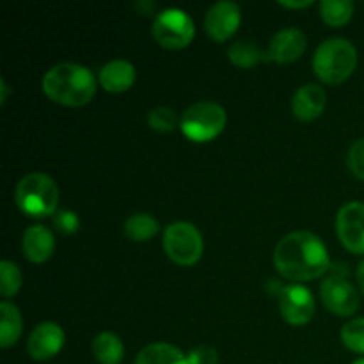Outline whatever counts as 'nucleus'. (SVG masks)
<instances>
[{
    "mask_svg": "<svg viewBox=\"0 0 364 364\" xmlns=\"http://www.w3.org/2000/svg\"><path fill=\"white\" fill-rule=\"evenodd\" d=\"M355 279H358L359 290H361V291H363V295H364V259H363L361 263H359L358 272H355Z\"/></svg>",
    "mask_w": 364,
    "mask_h": 364,
    "instance_id": "nucleus-31",
    "label": "nucleus"
},
{
    "mask_svg": "<svg viewBox=\"0 0 364 364\" xmlns=\"http://www.w3.org/2000/svg\"><path fill=\"white\" fill-rule=\"evenodd\" d=\"M352 364H364V358H359V359H355V361L352 363Z\"/></svg>",
    "mask_w": 364,
    "mask_h": 364,
    "instance_id": "nucleus-33",
    "label": "nucleus"
},
{
    "mask_svg": "<svg viewBox=\"0 0 364 364\" xmlns=\"http://www.w3.org/2000/svg\"><path fill=\"white\" fill-rule=\"evenodd\" d=\"M21 283H23V276L18 265L9 259H4L0 263V294L4 299L14 297L20 291Z\"/></svg>",
    "mask_w": 364,
    "mask_h": 364,
    "instance_id": "nucleus-23",
    "label": "nucleus"
},
{
    "mask_svg": "<svg viewBox=\"0 0 364 364\" xmlns=\"http://www.w3.org/2000/svg\"><path fill=\"white\" fill-rule=\"evenodd\" d=\"M23 333V320L21 313L13 302L2 301L0 302V347L4 350L16 345Z\"/></svg>",
    "mask_w": 364,
    "mask_h": 364,
    "instance_id": "nucleus-17",
    "label": "nucleus"
},
{
    "mask_svg": "<svg viewBox=\"0 0 364 364\" xmlns=\"http://www.w3.org/2000/svg\"><path fill=\"white\" fill-rule=\"evenodd\" d=\"M178 114L169 107H155L148 112V124L151 130L159 132V134H169L174 128L180 127Z\"/></svg>",
    "mask_w": 364,
    "mask_h": 364,
    "instance_id": "nucleus-25",
    "label": "nucleus"
},
{
    "mask_svg": "<svg viewBox=\"0 0 364 364\" xmlns=\"http://www.w3.org/2000/svg\"><path fill=\"white\" fill-rule=\"evenodd\" d=\"M274 265L281 276L290 281L304 283L318 279L331 269L329 251L322 238L311 231H294L277 242Z\"/></svg>",
    "mask_w": 364,
    "mask_h": 364,
    "instance_id": "nucleus-1",
    "label": "nucleus"
},
{
    "mask_svg": "<svg viewBox=\"0 0 364 364\" xmlns=\"http://www.w3.org/2000/svg\"><path fill=\"white\" fill-rule=\"evenodd\" d=\"M160 231L159 220L144 212H135L124 220L123 233L132 242H148Z\"/></svg>",
    "mask_w": 364,
    "mask_h": 364,
    "instance_id": "nucleus-21",
    "label": "nucleus"
},
{
    "mask_svg": "<svg viewBox=\"0 0 364 364\" xmlns=\"http://www.w3.org/2000/svg\"><path fill=\"white\" fill-rule=\"evenodd\" d=\"M11 92V87L6 84V80L4 78H0V105H4V103L7 102V96H9Z\"/></svg>",
    "mask_w": 364,
    "mask_h": 364,
    "instance_id": "nucleus-30",
    "label": "nucleus"
},
{
    "mask_svg": "<svg viewBox=\"0 0 364 364\" xmlns=\"http://www.w3.org/2000/svg\"><path fill=\"white\" fill-rule=\"evenodd\" d=\"M228 59L238 68H255L256 64L269 60V53L252 39H238L228 48Z\"/></svg>",
    "mask_w": 364,
    "mask_h": 364,
    "instance_id": "nucleus-19",
    "label": "nucleus"
},
{
    "mask_svg": "<svg viewBox=\"0 0 364 364\" xmlns=\"http://www.w3.org/2000/svg\"><path fill=\"white\" fill-rule=\"evenodd\" d=\"M64 341H66V336L59 323L43 322L28 334L27 352L34 361H50L63 350Z\"/></svg>",
    "mask_w": 364,
    "mask_h": 364,
    "instance_id": "nucleus-12",
    "label": "nucleus"
},
{
    "mask_svg": "<svg viewBox=\"0 0 364 364\" xmlns=\"http://www.w3.org/2000/svg\"><path fill=\"white\" fill-rule=\"evenodd\" d=\"M92 355L100 364H121L124 358V345L114 333H100L92 340Z\"/></svg>",
    "mask_w": 364,
    "mask_h": 364,
    "instance_id": "nucleus-20",
    "label": "nucleus"
},
{
    "mask_svg": "<svg viewBox=\"0 0 364 364\" xmlns=\"http://www.w3.org/2000/svg\"><path fill=\"white\" fill-rule=\"evenodd\" d=\"M151 36L162 48H187L196 36V25L191 14L178 7L160 11L153 20Z\"/></svg>",
    "mask_w": 364,
    "mask_h": 364,
    "instance_id": "nucleus-7",
    "label": "nucleus"
},
{
    "mask_svg": "<svg viewBox=\"0 0 364 364\" xmlns=\"http://www.w3.org/2000/svg\"><path fill=\"white\" fill-rule=\"evenodd\" d=\"M354 14V4L350 0H322L320 16L329 27H343Z\"/></svg>",
    "mask_w": 364,
    "mask_h": 364,
    "instance_id": "nucleus-22",
    "label": "nucleus"
},
{
    "mask_svg": "<svg viewBox=\"0 0 364 364\" xmlns=\"http://www.w3.org/2000/svg\"><path fill=\"white\" fill-rule=\"evenodd\" d=\"M315 297L309 288L302 284H288L281 287L279 290V311L281 316L290 326L301 327L306 326L315 316Z\"/></svg>",
    "mask_w": 364,
    "mask_h": 364,
    "instance_id": "nucleus-9",
    "label": "nucleus"
},
{
    "mask_svg": "<svg viewBox=\"0 0 364 364\" xmlns=\"http://www.w3.org/2000/svg\"><path fill=\"white\" fill-rule=\"evenodd\" d=\"M137 71L132 63L124 59L109 60L105 66L100 70L98 82L105 91L109 92H124L135 84Z\"/></svg>",
    "mask_w": 364,
    "mask_h": 364,
    "instance_id": "nucleus-16",
    "label": "nucleus"
},
{
    "mask_svg": "<svg viewBox=\"0 0 364 364\" xmlns=\"http://www.w3.org/2000/svg\"><path fill=\"white\" fill-rule=\"evenodd\" d=\"M341 343L348 348V350L355 352V354L364 355V316L361 318H354L350 322L345 323L341 327Z\"/></svg>",
    "mask_w": 364,
    "mask_h": 364,
    "instance_id": "nucleus-24",
    "label": "nucleus"
},
{
    "mask_svg": "<svg viewBox=\"0 0 364 364\" xmlns=\"http://www.w3.org/2000/svg\"><path fill=\"white\" fill-rule=\"evenodd\" d=\"M306 45H308V41H306V36L301 28H281L269 43V48H267L269 60H274L277 64L295 63L306 52Z\"/></svg>",
    "mask_w": 364,
    "mask_h": 364,
    "instance_id": "nucleus-13",
    "label": "nucleus"
},
{
    "mask_svg": "<svg viewBox=\"0 0 364 364\" xmlns=\"http://www.w3.org/2000/svg\"><path fill=\"white\" fill-rule=\"evenodd\" d=\"M52 220L55 230L63 235H73L80 228V219L73 210H57Z\"/></svg>",
    "mask_w": 364,
    "mask_h": 364,
    "instance_id": "nucleus-26",
    "label": "nucleus"
},
{
    "mask_svg": "<svg viewBox=\"0 0 364 364\" xmlns=\"http://www.w3.org/2000/svg\"><path fill=\"white\" fill-rule=\"evenodd\" d=\"M23 256L32 263H46L55 251V235L46 226H31L21 238Z\"/></svg>",
    "mask_w": 364,
    "mask_h": 364,
    "instance_id": "nucleus-14",
    "label": "nucleus"
},
{
    "mask_svg": "<svg viewBox=\"0 0 364 364\" xmlns=\"http://www.w3.org/2000/svg\"><path fill=\"white\" fill-rule=\"evenodd\" d=\"M228 123V114L215 102H198L188 107L180 121L181 134L194 142H208L219 137Z\"/></svg>",
    "mask_w": 364,
    "mask_h": 364,
    "instance_id": "nucleus-5",
    "label": "nucleus"
},
{
    "mask_svg": "<svg viewBox=\"0 0 364 364\" xmlns=\"http://www.w3.org/2000/svg\"><path fill=\"white\" fill-rule=\"evenodd\" d=\"M336 235L341 245L354 255H364V203L352 201L336 215Z\"/></svg>",
    "mask_w": 364,
    "mask_h": 364,
    "instance_id": "nucleus-10",
    "label": "nucleus"
},
{
    "mask_svg": "<svg viewBox=\"0 0 364 364\" xmlns=\"http://www.w3.org/2000/svg\"><path fill=\"white\" fill-rule=\"evenodd\" d=\"M281 7H287V9H304V7L313 6V0H304V2H288V0H281Z\"/></svg>",
    "mask_w": 364,
    "mask_h": 364,
    "instance_id": "nucleus-29",
    "label": "nucleus"
},
{
    "mask_svg": "<svg viewBox=\"0 0 364 364\" xmlns=\"http://www.w3.org/2000/svg\"><path fill=\"white\" fill-rule=\"evenodd\" d=\"M135 364H188L187 355L166 341L149 343L135 358Z\"/></svg>",
    "mask_w": 364,
    "mask_h": 364,
    "instance_id": "nucleus-18",
    "label": "nucleus"
},
{
    "mask_svg": "<svg viewBox=\"0 0 364 364\" xmlns=\"http://www.w3.org/2000/svg\"><path fill=\"white\" fill-rule=\"evenodd\" d=\"M164 251L167 258L176 265H196L205 251L203 235L194 224L185 223V220L169 224L164 231Z\"/></svg>",
    "mask_w": 364,
    "mask_h": 364,
    "instance_id": "nucleus-6",
    "label": "nucleus"
},
{
    "mask_svg": "<svg viewBox=\"0 0 364 364\" xmlns=\"http://www.w3.org/2000/svg\"><path fill=\"white\" fill-rule=\"evenodd\" d=\"M188 364H217L219 363V354L215 348L208 347V345H201V347L192 348L187 354Z\"/></svg>",
    "mask_w": 364,
    "mask_h": 364,
    "instance_id": "nucleus-28",
    "label": "nucleus"
},
{
    "mask_svg": "<svg viewBox=\"0 0 364 364\" xmlns=\"http://www.w3.org/2000/svg\"><path fill=\"white\" fill-rule=\"evenodd\" d=\"M43 92L53 103L84 107L95 98L98 80L89 68L77 63H60L50 68L41 80Z\"/></svg>",
    "mask_w": 364,
    "mask_h": 364,
    "instance_id": "nucleus-2",
    "label": "nucleus"
},
{
    "mask_svg": "<svg viewBox=\"0 0 364 364\" xmlns=\"http://www.w3.org/2000/svg\"><path fill=\"white\" fill-rule=\"evenodd\" d=\"M135 7H137L139 11H142V14H148L149 9H153V7H155V4H153V2H146V0H142V2L135 4Z\"/></svg>",
    "mask_w": 364,
    "mask_h": 364,
    "instance_id": "nucleus-32",
    "label": "nucleus"
},
{
    "mask_svg": "<svg viewBox=\"0 0 364 364\" xmlns=\"http://www.w3.org/2000/svg\"><path fill=\"white\" fill-rule=\"evenodd\" d=\"M358 68V50L345 38H331L320 43L313 55V71L327 85L347 80Z\"/></svg>",
    "mask_w": 364,
    "mask_h": 364,
    "instance_id": "nucleus-3",
    "label": "nucleus"
},
{
    "mask_svg": "<svg viewBox=\"0 0 364 364\" xmlns=\"http://www.w3.org/2000/svg\"><path fill=\"white\" fill-rule=\"evenodd\" d=\"M242 21V11L237 2L220 0L213 4L205 16V31L210 39L217 43H224L233 38Z\"/></svg>",
    "mask_w": 364,
    "mask_h": 364,
    "instance_id": "nucleus-11",
    "label": "nucleus"
},
{
    "mask_svg": "<svg viewBox=\"0 0 364 364\" xmlns=\"http://www.w3.org/2000/svg\"><path fill=\"white\" fill-rule=\"evenodd\" d=\"M14 203L23 215L32 219L55 215L59 205V187L45 173H28L14 188Z\"/></svg>",
    "mask_w": 364,
    "mask_h": 364,
    "instance_id": "nucleus-4",
    "label": "nucleus"
},
{
    "mask_svg": "<svg viewBox=\"0 0 364 364\" xmlns=\"http://www.w3.org/2000/svg\"><path fill=\"white\" fill-rule=\"evenodd\" d=\"M320 297L323 306L336 316H350L361 306L354 284L347 279V272H334L322 281Z\"/></svg>",
    "mask_w": 364,
    "mask_h": 364,
    "instance_id": "nucleus-8",
    "label": "nucleus"
},
{
    "mask_svg": "<svg viewBox=\"0 0 364 364\" xmlns=\"http://www.w3.org/2000/svg\"><path fill=\"white\" fill-rule=\"evenodd\" d=\"M347 164L352 174L364 181V137L350 146L347 155Z\"/></svg>",
    "mask_w": 364,
    "mask_h": 364,
    "instance_id": "nucleus-27",
    "label": "nucleus"
},
{
    "mask_svg": "<svg viewBox=\"0 0 364 364\" xmlns=\"http://www.w3.org/2000/svg\"><path fill=\"white\" fill-rule=\"evenodd\" d=\"M327 96L322 85L306 84L295 91L291 98V112L299 121H315L326 110Z\"/></svg>",
    "mask_w": 364,
    "mask_h": 364,
    "instance_id": "nucleus-15",
    "label": "nucleus"
}]
</instances>
